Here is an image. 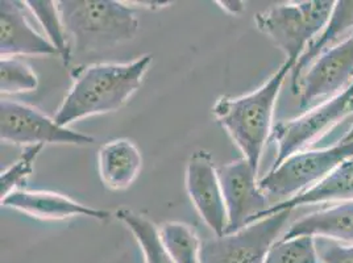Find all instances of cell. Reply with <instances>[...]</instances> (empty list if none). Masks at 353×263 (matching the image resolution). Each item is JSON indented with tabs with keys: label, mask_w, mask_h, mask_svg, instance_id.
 I'll return each instance as SVG.
<instances>
[{
	"label": "cell",
	"mask_w": 353,
	"mask_h": 263,
	"mask_svg": "<svg viewBox=\"0 0 353 263\" xmlns=\"http://www.w3.org/2000/svg\"><path fill=\"white\" fill-rule=\"evenodd\" d=\"M319 258L323 263H353V245H343L327 238H315Z\"/></svg>",
	"instance_id": "cell-24"
},
{
	"label": "cell",
	"mask_w": 353,
	"mask_h": 263,
	"mask_svg": "<svg viewBox=\"0 0 353 263\" xmlns=\"http://www.w3.org/2000/svg\"><path fill=\"white\" fill-rule=\"evenodd\" d=\"M309 235L353 245V200L314 212L293 222L281 240Z\"/></svg>",
	"instance_id": "cell-16"
},
{
	"label": "cell",
	"mask_w": 353,
	"mask_h": 263,
	"mask_svg": "<svg viewBox=\"0 0 353 263\" xmlns=\"http://www.w3.org/2000/svg\"><path fill=\"white\" fill-rule=\"evenodd\" d=\"M1 143L19 147L46 144L88 147L95 143L90 134L61 127L54 118L26 103L1 99L0 103Z\"/></svg>",
	"instance_id": "cell-7"
},
{
	"label": "cell",
	"mask_w": 353,
	"mask_h": 263,
	"mask_svg": "<svg viewBox=\"0 0 353 263\" xmlns=\"http://www.w3.org/2000/svg\"><path fill=\"white\" fill-rule=\"evenodd\" d=\"M353 157V141H340L332 147L298 151L259 180L264 193L293 198L331 174Z\"/></svg>",
	"instance_id": "cell-5"
},
{
	"label": "cell",
	"mask_w": 353,
	"mask_h": 263,
	"mask_svg": "<svg viewBox=\"0 0 353 263\" xmlns=\"http://www.w3.org/2000/svg\"><path fill=\"white\" fill-rule=\"evenodd\" d=\"M353 30V0L335 1L332 15L322 33L309 45L303 56L295 63L292 70V90L293 92L303 73L309 69L311 63L322 56L324 52L334 48L343 40L352 36Z\"/></svg>",
	"instance_id": "cell-17"
},
{
	"label": "cell",
	"mask_w": 353,
	"mask_h": 263,
	"mask_svg": "<svg viewBox=\"0 0 353 263\" xmlns=\"http://www.w3.org/2000/svg\"><path fill=\"white\" fill-rule=\"evenodd\" d=\"M351 115H353V82L336 96L301 116L277 123L270 136V140L277 147V156L272 169L279 167L290 156L302 151L310 143Z\"/></svg>",
	"instance_id": "cell-8"
},
{
	"label": "cell",
	"mask_w": 353,
	"mask_h": 263,
	"mask_svg": "<svg viewBox=\"0 0 353 263\" xmlns=\"http://www.w3.org/2000/svg\"><path fill=\"white\" fill-rule=\"evenodd\" d=\"M292 213L289 209L280 211L235 233L202 241L199 263H264L268 251L282 237Z\"/></svg>",
	"instance_id": "cell-6"
},
{
	"label": "cell",
	"mask_w": 353,
	"mask_h": 263,
	"mask_svg": "<svg viewBox=\"0 0 353 263\" xmlns=\"http://www.w3.org/2000/svg\"><path fill=\"white\" fill-rule=\"evenodd\" d=\"M334 200H353V157L343 162L338 169H335L331 174H328L312 187L279 204L270 205L264 212L254 216L250 224L285 209L294 211L295 208L302 205L319 204Z\"/></svg>",
	"instance_id": "cell-14"
},
{
	"label": "cell",
	"mask_w": 353,
	"mask_h": 263,
	"mask_svg": "<svg viewBox=\"0 0 353 263\" xmlns=\"http://www.w3.org/2000/svg\"><path fill=\"white\" fill-rule=\"evenodd\" d=\"M159 232L174 263H199L202 241L188 224L168 221L162 224Z\"/></svg>",
	"instance_id": "cell-19"
},
{
	"label": "cell",
	"mask_w": 353,
	"mask_h": 263,
	"mask_svg": "<svg viewBox=\"0 0 353 263\" xmlns=\"http://www.w3.org/2000/svg\"><path fill=\"white\" fill-rule=\"evenodd\" d=\"M26 4H27V8L44 28L48 40L57 49L59 57L62 59L63 63L69 65L73 57V52H72L69 37L65 32L62 20H61L57 1L27 0Z\"/></svg>",
	"instance_id": "cell-20"
},
{
	"label": "cell",
	"mask_w": 353,
	"mask_h": 263,
	"mask_svg": "<svg viewBox=\"0 0 353 263\" xmlns=\"http://www.w3.org/2000/svg\"><path fill=\"white\" fill-rule=\"evenodd\" d=\"M153 61L152 54L125 63H95L73 74V86L59 105L56 123L68 128L86 117L115 112L140 88Z\"/></svg>",
	"instance_id": "cell-1"
},
{
	"label": "cell",
	"mask_w": 353,
	"mask_h": 263,
	"mask_svg": "<svg viewBox=\"0 0 353 263\" xmlns=\"http://www.w3.org/2000/svg\"><path fill=\"white\" fill-rule=\"evenodd\" d=\"M264 263H323L319 258L314 237L301 235L279 240L265 257Z\"/></svg>",
	"instance_id": "cell-21"
},
{
	"label": "cell",
	"mask_w": 353,
	"mask_h": 263,
	"mask_svg": "<svg viewBox=\"0 0 353 263\" xmlns=\"http://www.w3.org/2000/svg\"><path fill=\"white\" fill-rule=\"evenodd\" d=\"M39 78L28 63L21 59H1L0 61V92L1 98L36 91Z\"/></svg>",
	"instance_id": "cell-22"
},
{
	"label": "cell",
	"mask_w": 353,
	"mask_h": 263,
	"mask_svg": "<svg viewBox=\"0 0 353 263\" xmlns=\"http://www.w3.org/2000/svg\"><path fill=\"white\" fill-rule=\"evenodd\" d=\"M218 4H221V7L231 15H237L244 10L243 1H218Z\"/></svg>",
	"instance_id": "cell-25"
},
{
	"label": "cell",
	"mask_w": 353,
	"mask_h": 263,
	"mask_svg": "<svg viewBox=\"0 0 353 263\" xmlns=\"http://www.w3.org/2000/svg\"><path fill=\"white\" fill-rule=\"evenodd\" d=\"M26 1H0V56H59L57 49L30 25Z\"/></svg>",
	"instance_id": "cell-12"
},
{
	"label": "cell",
	"mask_w": 353,
	"mask_h": 263,
	"mask_svg": "<svg viewBox=\"0 0 353 263\" xmlns=\"http://www.w3.org/2000/svg\"><path fill=\"white\" fill-rule=\"evenodd\" d=\"M185 186L201 219L221 237L227 229V211L221 193L218 167L206 150L194 151L185 170Z\"/></svg>",
	"instance_id": "cell-11"
},
{
	"label": "cell",
	"mask_w": 353,
	"mask_h": 263,
	"mask_svg": "<svg viewBox=\"0 0 353 263\" xmlns=\"http://www.w3.org/2000/svg\"><path fill=\"white\" fill-rule=\"evenodd\" d=\"M140 149L127 138H119L102 145L98 153V171L108 190L128 189L141 171Z\"/></svg>",
	"instance_id": "cell-15"
},
{
	"label": "cell",
	"mask_w": 353,
	"mask_h": 263,
	"mask_svg": "<svg viewBox=\"0 0 353 263\" xmlns=\"http://www.w3.org/2000/svg\"><path fill=\"white\" fill-rule=\"evenodd\" d=\"M72 52L88 54L131 41L140 30L136 11L117 0H59Z\"/></svg>",
	"instance_id": "cell-3"
},
{
	"label": "cell",
	"mask_w": 353,
	"mask_h": 263,
	"mask_svg": "<svg viewBox=\"0 0 353 263\" xmlns=\"http://www.w3.org/2000/svg\"><path fill=\"white\" fill-rule=\"evenodd\" d=\"M44 145H33L24 149L17 161L0 174V198L4 199L11 192L24 190L28 176L33 173V165L41 153Z\"/></svg>",
	"instance_id": "cell-23"
},
{
	"label": "cell",
	"mask_w": 353,
	"mask_h": 263,
	"mask_svg": "<svg viewBox=\"0 0 353 263\" xmlns=\"http://www.w3.org/2000/svg\"><path fill=\"white\" fill-rule=\"evenodd\" d=\"M1 205L23 212L30 218L46 221H59L75 216L107 221L112 216L110 211L78 203L66 195L50 191L16 190L1 199Z\"/></svg>",
	"instance_id": "cell-13"
},
{
	"label": "cell",
	"mask_w": 353,
	"mask_h": 263,
	"mask_svg": "<svg viewBox=\"0 0 353 263\" xmlns=\"http://www.w3.org/2000/svg\"><path fill=\"white\" fill-rule=\"evenodd\" d=\"M343 143H348V141H353V125L347 131V133L344 134V137L341 138Z\"/></svg>",
	"instance_id": "cell-26"
},
{
	"label": "cell",
	"mask_w": 353,
	"mask_h": 263,
	"mask_svg": "<svg viewBox=\"0 0 353 263\" xmlns=\"http://www.w3.org/2000/svg\"><path fill=\"white\" fill-rule=\"evenodd\" d=\"M221 193L227 211L225 233H235L250 225L259 213L269 208L266 193L260 190L257 171L245 158L218 167Z\"/></svg>",
	"instance_id": "cell-10"
},
{
	"label": "cell",
	"mask_w": 353,
	"mask_h": 263,
	"mask_svg": "<svg viewBox=\"0 0 353 263\" xmlns=\"http://www.w3.org/2000/svg\"><path fill=\"white\" fill-rule=\"evenodd\" d=\"M139 242L145 263H174L162 244L159 228L144 215L121 208L115 213Z\"/></svg>",
	"instance_id": "cell-18"
},
{
	"label": "cell",
	"mask_w": 353,
	"mask_h": 263,
	"mask_svg": "<svg viewBox=\"0 0 353 263\" xmlns=\"http://www.w3.org/2000/svg\"><path fill=\"white\" fill-rule=\"evenodd\" d=\"M293 67V62L285 61L261 87L239 98L221 96L212 107V115L219 125L257 173L274 127L273 115L281 88Z\"/></svg>",
	"instance_id": "cell-2"
},
{
	"label": "cell",
	"mask_w": 353,
	"mask_h": 263,
	"mask_svg": "<svg viewBox=\"0 0 353 263\" xmlns=\"http://www.w3.org/2000/svg\"><path fill=\"white\" fill-rule=\"evenodd\" d=\"M334 7V0L281 4L256 16V25L285 53L286 61L295 66L309 45L322 33Z\"/></svg>",
	"instance_id": "cell-4"
},
{
	"label": "cell",
	"mask_w": 353,
	"mask_h": 263,
	"mask_svg": "<svg viewBox=\"0 0 353 263\" xmlns=\"http://www.w3.org/2000/svg\"><path fill=\"white\" fill-rule=\"evenodd\" d=\"M353 82V34L315 59L301 76L295 95L299 108L309 109L316 101L331 99Z\"/></svg>",
	"instance_id": "cell-9"
}]
</instances>
